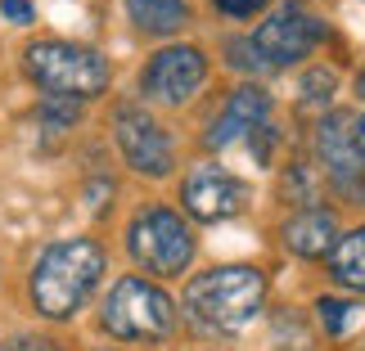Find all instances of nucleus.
Segmentation results:
<instances>
[{
  "mask_svg": "<svg viewBox=\"0 0 365 351\" xmlns=\"http://www.w3.org/2000/svg\"><path fill=\"white\" fill-rule=\"evenodd\" d=\"M104 279V248L95 239H59L32 266V302L46 320H73Z\"/></svg>",
  "mask_w": 365,
  "mask_h": 351,
  "instance_id": "1",
  "label": "nucleus"
},
{
  "mask_svg": "<svg viewBox=\"0 0 365 351\" xmlns=\"http://www.w3.org/2000/svg\"><path fill=\"white\" fill-rule=\"evenodd\" d=\"M23 68L54 100H100L108 90V59L81 41H32L23 50Z\"/></svg>",
  "mask_w": 365,
  "mask_h": 351,
  "instance_id": "2",
  "label": "nucleus"
},
{
  "mask_svg": "<svg viewBox=\"0 0 365 351\" xmlns=\"http://www.w3.org/2000/svg\"><path fill=\"white\" fill-rule=\"evenodd\" d=\"M266 302V275L252 266H217L185 284V306L212 329H244Z\"/></svg>",
  "mask_w": 365,
  "mask_h": 351,
  "instance_id": "3",
  "label": "nucleus"
},
{
  "mask_svg": "<svg viewBox=\"0 0 365 351\" xmlns=\"http://www.w3.org/2000/svg\"><path fill=\"white\" fill-rule=\"evenodd\" d=\"M100 320H104V333H113L122 342H167L176 333L172 298L158 284L135 279V275H126L108 288Z\"/></svg>",
  "mask_w": 365,
  "mask_h": 351,
  "instance_id": "4",
  "label": "nucleus"
},
{
  "mask_svg": "<svg viewBox=\"0 0 365 351\" xmlns=\"http://www.w3.org/2000/svg\"><path fill=\"white\" fill-rule=\"evenodd\" d=\"M126 248H131L135 266H145L149 275L172 279L180 271H190L194 261V234L185 226V216L172 207H140L126 226Z\"/></svg>",
  "mask_w": 365,
  "mask_h": 351,
  "instance_id": "5",
  "label": "nucleus"
},
{
  "mask_svg": "<svg viewBox=\"0 0 365 351\" xmlns=\"http://www.w3.org/2000/svg\"><path fill=\"white\" fill-rule=\"evenodd\" d=\"M325 36H329L325 19H320V14H312V9H302L298 0H289V5H279L271 19H266L257 32H252V50H257V59L266 63V73H271V68H293V63H302Z\"/></svg>",
  "mask_w": 365,
  "mask_h": 351,
  "instance_id": "6",
  "label": "nucleus"
},
{
  "mask_svg": "<svg viewBox=\"0 0 365 351\" xmlns=\"http://www.w3.org/2000/svg\"><path fill=\"white\" fill-rule=\"evenodd\" d=\"M203 81H207V54L199 46H167L145 63L140 90L167 108H180L203 90Z\"/></svg>",
  "mask_w": 365,
  "mask_h": 351,
  "instance_id": "7",
  "label": "nucleus"
},
{
  "mask_svg": "<svg viewBox=\"0 0 365 351\" xmlns=\"http://www.w3.org/2000/svg\"><path fill=\"white\" fill-rule=\"evenodd\" d=\"M113 140H118L122 162L131 167L135 176H167L172 162H176L172 135L135 104H122L113 113Z\"/></svg>",
  "mask_w": 365,
  "mask_h": 351,
  "instance_id": "8",
  "label": "nucleus"
},
{
  "mask_svg": "<svg viewBox=\"0 0 365 351\" xmlns=\"http://www.w3.org/2000/svg\"><path fill=\"white\" fill-rule=\"evenodd\" d=\"M180 203L194 221H230L244 212L248 203V185L240 176H230L217 162H199L180 185Z\"/></svg>",
  "mask_w": 365,
  "mask_h": 351,
  "instance_id": "9",
  "label": "nucleus"
},
{
  "mask_svg": "<svg viewBox=\"0 0 365 351\" xmlns=\"http://www.w3.org/2000/svg\"><path fill=\"white\" fill-rule=\"evenodd\" d=\"M316 153H320V162H325V172L334 176V185L356 194V203H365V180H361V158H356V145H352V122L343 113H329L316 126Z\"/></svg>",
  "mask_w": 365,
  "mask_h": 351,
  "instance_id": "10",
  "label": "nucleus"
},
{
  "mask_svg": "<svg viewBox=\"0 0 365 351\" xmlns=\"http://www.w3.org/2000/svg\"><path fill=\"white\" fill-rule=\"evenodd\" d=\"M266 117H271V95L262 86H240V90H230L226 104H221V113L203 131V140H207V149H226L235 140L252 135L257 126H266Z\"/></svg>",
  "mask_w": 365,
  "mask_h": 351,
  "instance_id": "11",
  "label": "nucleus"
},
{
  "mask_svg": "<svg viewBox=\"0 0 365 351\" xmlns=\"http://www.w3.org/2000/svg\"><path fill=\"white\" fill-rule=\"evenodd\" d=\"M279 234H284V248L307 257V261L329 257V252L339 248V221H334V212H325V207H302L298 216L284 221Z\"/></svg>",
  "mask_w": 365,
  "mask_h": 351,
  "instance_id": "12",
  "label": "nucleus"
},
{
  "mask_svg": "<svg viewBox=\"0 0 365 351\" xmlns=\"http://www.w3.org/2000/svg\"><path fill=\"white\" fill-rule=\"evenodd\" d=\"M329 275H334V284L365 293V226L339 239V248L329 252Z\"/></svg>",
  "mask_w": 365,
  "mask_h": 351,
  "instance_id": "13",
  "label": "nucleus"
},
{
  "mask_svg": "<svg viewBox=\"0 0 365 351\" xmlns=\"http://www.w3.org/2000/svg\"><path fill=\"white\" fill-rule=\"evenodd\" d=\"M126 9H131L140 32H153V36H172L190 19L185 0H126Z\"/></svg>",
  "mask_w": 365,
  "mask_h": 351,
  "instance_id": "14",
  "label": "nucleus"
},
{
  "mask_svg": "<svg viewBox=\"0 0 365 351\" xmlns=\"http://www.w3.org/2000/svg\"><path fill=\"white\" fill-rule=\"evenodd\" d=\"M334 90H339V77H334L329 68H312V73L302 77L298 104H302V108H325V104L334 100Z\"/></svg>",
  "mask_w": 365,
  "mask_h": 351,
  "instance_id": "15",
  "label": "nucleus"
},
{
  "mask_svg": "<svg viewBox=\"0 0 365 351\" xmlns=\"http://www.w3.org/2000/svg\"><path fill=\"white\" fill-rule=\"evenodd\" d=\"M77 117H81L77 100H54V95H46L36 108V122H46V131H68V126H77Z\"/></svg>",
  "mask_w": 365,
  "mask_h": 351,
  "instance_id": "16",
  "label": "nucleus"
},
{
  "mask_svg": "<svg viewBox=\"0 0 365 351\" xmlns=\"http://www.w3.org/2000/svg\"><path fill=\"white\" fill-rule=\"evenodd\" d=\"M316 311H320V320H325V333H334V338L352 325V302H343V298H320Z\"/></svg>",
  "mask_w": 365,
  "mask_h": 351,
  "instance_id": "17",
  "label": "nucleus"
},
{
  "mask_svg": "<svg viewBox=\"0 0 365 351\" xmlns=\"http://www.w3.org/2000/svg\"><path fill=\"white\" fill-rule=\"evenodd\" d=\"M226 59H230L235 68H248V73H266V63L257 59L252 41H230V46H226Z\"/></svg>",
  "mask_w": 365,
  "mask_h": 351,
  "instance_id": "18",
  "label": "nucleus"
},
{
  "mask_svg": "<svg viewBox=\"0 0 365 351\" xmlns=\"http://www.w3.org/2000/svg\"><path fill=\"white\" fill-rule=\"evenodd\" d=\"M0 351H63L54 338H36V333H23V338H9Z\"/></svg>",
  "mask_w": 365,
  "mask_h": 351,
  "instance_id": "19",
  "label": "nucleus"
},
{
  "mask_svg": "<svg viewBox=\"0 0 365 351\" xmlns=\"http://www.w3.org/2000/svg\"><path fill=\"white\" fill-rule=\"evenodd\" d=\"M212 5L226 14V19H252V14L266 5V0H212Z\"/></svg>",
  "mask_w": 365,
  "mask_h": 351,
  "instance_id": "20",
  "label": "nucleus"
},
{
  "mask_svg": "<svg viewBox=\"0 0 365 351\" xmlns=\"http://www.w3.org/2000/svg\"><path fill=\"white\" fill-rule=\"evenodd\" d=\"M0 14H5L9 23H32L36 19V9L27 5V0H0Z\"/></svg>",
  "mask_w": 365,
  "mask_h": 351,
  "instance_id": "21",
  "label": "nucleus"
},
{
  "mask_svg": "<svg viewBox=\"0 0 365 351\" xmlns=\"http://www.w3.org/2000/svg\"><path fill=\"white\" fill-rule=\"evenodd\" d=\"M352 145H356V158H361V167H365V113L352 122Z\"/></svg>",
  "mask_w": 365,
  "mask_h": 351,
  "instance_id": "22",
  "label": "nucleus"
},
{
  "mask_svg": "<svg viewBox=\"0 0 365 351\" xmlns=\"http://www.w3.org/2000/svg\"><path fill=\"white\" fill-rule=\"evenodd\" d=\"M356 95H361V100H365V73L356 77Z\"/></svg>",
  "mask_w": 365,
  "mask_h": 351,
  "instance_id": "23",
  "label": "nucleus"
}]
</instances>
